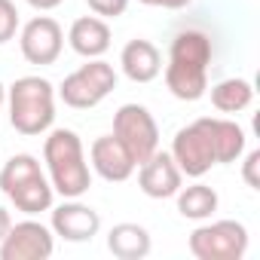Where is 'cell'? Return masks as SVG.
I'll return each mask as SVG.
<instances>
[{"mask_svg":"<svg viewBox=\"0 0 260 260\" xmlns=\"http://www.w3.org/2000/svg\"><path fill=\"white\" fill-rule=\"evenodd\" d=\"M113 135L138 166L159 150V125L144 104H122L113 113Z\"/></svg>","mask_w":260,"mask_h":260,"instance_id":"5b68a950","label":"cell"},{"mask_svg":"<svg viewBox=\"0 0 260 260\" xmlns=\"http://www.w3.org/2000/svg\"><path fill=\"white\" fill-rule=\"evenodd\" d=\"M98 19H119L128 10V0H86Z\"/></svg>","mask_w":260,"mask_h":260,"instance_id":"7402d4cb","label":"cell"},{"mask_svg":"<svg viewBox=\"0 0 260 260\" xmlns=\"http://www.w3.org/2000/svg\"><path fill=\"white\" fill-rule=\"evenodd\" d=\"M172 159L178 162L181 175H187V178H202V175L211 172V166H217L214 162V147H211V138H208L205 116L193 119L190 125H184V128L175 132Z\"/></svg>","mask_w":260,"mask_h":260,"instance_id":"8992f818","label":"cell"},{"mask_svg":"<svg viewBox=\"0 0 260 260\" xmlns=\"http://www.w3.org/2000/svg\"><path fill=\"white\" fill-rule=\"evenodd\" d=\"M242 178L251 190H260V178H257V169H260V150H248L242 153Z\"/></svg>","mask_w":260,"mask_h":260,"instance_id":"603a6c76","label":"cell"},{"mask_svg":"<svg viewBox=\"0 0 260 260\" xmlns=\"http://www.w3.org/2000/svg\"><path fill=\"white\" fill-rule=\"evenodd\" d=\"M211 55H214V46H211V37L205 31H181L169 46V61L196 64L205 71L211 64Z\"/></svg>","mask_w":260,"mask_h":260,"instance_id":"ac0fdd59","label":"cell"},{"mask_svg":"<svg viewBox=\"0 0 260 260\" xmlns=\"http://www.w3.org/2000/svg\"><path fill=\"white\" fill-rule=\"evenodd\" d=\"M166 86L178 101H199L208 92V71L196 68V64H181V61H169L166 71Z\"/></svg>","mask_w":260,"mask_h":260,"instance_id":"e0dca14e","label":"cell"},{"mask_svg":"<svg viewBox=\"0 0 260 260\" xmlns=\"http://www.w3.org/2000/svg\"><path fill=\"white\" fill-rule=\"evenodd\" d=\"M153 248V239L147 233V226L141 223H113L107 233V251L116 260H144Z\"/></svg>","mask_w":260,"mask_h":260,"instance_id":"9a60e30c","label":"cell"},{"mask_svg":"<svg viewBox=\"0 0 260 260\" xmlns=\"http://www.w3.org/2000/svg\"><path fill=\"white\" fill-rule=\"evenodd\" d=\"M184 184V175L178 169V162L172 159V153H150L141 166H138V187L144 196L150 199H172Z\"/></svg>","mask_w":260,"mask_h":260,"instance_id":"8fae6325","label":"cell"},{"mask_svg":"<svg viewBox=\"0 0 260 260\" xmlns=\"http://www.w3.org/2000/svg\"><path fill=\"white\" fill-rule=\"evenodd\" d=\"M49 211H52L49 230L64 242H92L101 230L98 211L80 199H64L61 205H52Z\"/></svg>","mask_w":260,"mask_h":260,"instance_id":"9c48e42d","label":"cell"},{"mask_svg":"<svg viewBox=\"0 0 260 260\" xmlns=\"http://www.w3.org/2000/svg\"><path fill=\"white\" fill-rule=\"evenodd\" d=\"M13 226V217H10V211L4 208V205H0V239H4L7 236V230Z\"/></svg>","mask_w":260,"mask_h":260,"instance_id":"484cf974","label":"cell"},{"mask_svg":"<svg viewBox=\"0 0 260 260\" xmlns=\"http://www.w3.org/2000/svg\"><path fill=\"white\" fill-rule=\"evenodd\" d=\"M187 248L196 260H242L248 251V230L239 220H202L190 233Z\"/></svg>","mask_w":260,"mask_h":260,"instance_id":"277c9868","label":"cell"},{"mask_svg":"<svg viewBox=\"0 0 260 260\" xmlns=\"http://www.w3.org/2000/svg\"><path fill=\"white\" fill-rule=\"evenodd\" d=\"M19 49L28 64H37V68L55 64L64 49V31L52 16H34L19 28Z\"/></svg>","mask_w":260,"mask_h":260,"instance_id":"ba28073f","label":"cell"},{"mask_svg":"<svg viewBox=\"0 0 260 260\" xmlns=\"http://www.w3.org/2000/svg\"><path fill=\"white\" fill-rule=\"evenodd\" d=\"M7 199L16 205V211L34 217V214H43V211H49V208L55 205V190H52L49 178H46L43 172H37V175H31L28 181H22L19 187H13V190L7 193Z\"/></svg>","mask_w":260,"mask_h":260,"instance_id":"2e32d148","label":"cell"},{"mask_svg":"<svg viewBox=\"0 0 260 260\" xmlns=\"http://www.w3.org/2000/svg\"><path fill=\"white\" fill-rule=\"evenodd\" d=\"M28 7H34V10H40V13H49V10H55V7H61L64 0H25Z\"/></svg>","mask_w":260,"mask_h":260,"instance_id":"d4e9b609","label":"cell"},{"mask_svg":"<svg viewBox=\"0 0 260 260\" xmlns=\"http://www.w3.org/2000/svg\"><path fill=\"white\" fill-rule=\"evenodd\" d=\"M205 125H208V138L214 147V162H220V166L239 162L245 153V144H248L245 128L226 116H205Z\"/></svg>","mask_w":260,"mask_h":260,"instance_id":"5bb4252c","label":"cell"},{"mask_svg":"<svg viewBox=\"0 0 260 260\" xmlns=\"http://www.w3.org/2000/svg\"><path fill=\"white\" fill-rule=\"evenodd\" d=\"M110 40H113L110 25L107 19H98V16H80L68 31L71 49L83 58H101L110 49Z\"/></svg>","mask_w":260,"mask_h":260,"instance_id":"4fadbf2b","label":"cell"},{"mask_svg":"<svg viewBox=\"0 0 260 260\" xmlns=\"http://www.w3.org/2000/svg\"><path fill=\"white\" fill-rule=\"evenodd\" d=\"M175 196H178V211H181V217L199 220V223L208 220V217L217 211V205H220L217 190L208 187V184H202V181H196V184H190V187L181 184V190H178Z\"/></svg>","mask_w":260,"mask_h":260,"instance_id":"d6986e66","label":"cell"},{"mask_svg":"<svg viewBox=\"0 0 260 260\" xmlns=\"http://www.w3.org/2000/svg\"><path fill=\"white\" fill-rule=\"evenodd\" d=\"M52 251L55 233L34 217L13 223L7 236L0 239V260H49Z\"/></svg>","mask_w":260,"mask_h":260,"instance_id":"52a82bcc","label":"cell"},{"mask_svg":"<svg viewBox=\"0 0 260 260\" xmlns=\"http://www.w3.org/2000/svg\"><path fill=\"white\" fill-rule=\"evenodd\" d=\"M119 68L132 83H153L162 74V52L150 40H128L119 52Z\"/></svg>","mask_w":260,"mask_h":260,"instance_id":"7c38bea8","label":"cell"},{"mask_svg":"<svg viewBox=\"0 0 260 260\" xmlns=\"http://www.w3.org/2000/svg\"><path fill=\"white\" fill-rule=\"evenodd\" d=\"M43 162L52 190L61 199H80L92 187V172L86 162L83 141L74 128H52L43 141Z\"/></svg>","mask_w":260,"mask_h":260,"instance_id":"6da1fadb","label":"cell"},{"mask_svg":"<svg viewBox=\"0 0 260 260\" xmlns=\"http://www.w3.org/2000/svg\"><path fill=\"white\" fill-rule=\"evenodd\" d=\"M251 101H254V86L245 77H230L211 86V104L220 113H242L251 107Z\"/></svg>","mask_w":260,"mask_h":260,"instance_id":"ffe728a7","label":"cell"},{"mask_svg":"<svg viewBox=\"0 0 260 260\" xmlns=\"http://www.w3.org/2000/svg\"><path fill=\"white\" fill-rule=\"evenodd\" d=\"M89 162H92V172H95L98 178L110 181V184L128 181V178L135 175V169H138V162L132 159V153H128V150L116 141L113 132L92 141V147H89Z\"/></svg>","mask_w":260,"mask_h":260,"instance_id":"30bf717a","label":"cell"},{"mask_svg":"<svg viewBox=\"0 0 260 260\" xmlns=\"http://www.w3.org/2000/svg\"><path fill=\"white\" fill-rule=\"evenodd\" d=\"M7 104H10L13 128L25 138H37L49 132L55 122V86L46 77L37 74L19 77L7 89Z\"/></svg>","mask_w":260,"mask_h":260,"instance_id":"7a4b0ae2","label":"cell"},{"mask_svg":"<svg viewBox=\"0 0 260 260\" xmlns=\"http://www.w3.org/2000/svg\"><path fill=\"white\" fill-rule=\"evenodd\" d=\"M138 4H144V7H159V10H184V7L193 4V0H138Z\"/></svg>","mask_w":260,"mask_h":260,"instance_id":"cb8c5ba5","label":"cell"},{"mask_svg":"<svg viewBox=\"0 0 260 260\" xmlns=\"http://www.w3.org/2000/svg\"><path fill=\"white\" fill-rule=\"evenodd\" d=\"M113 89H116V71H113V64L104 61V58H86L83 68H77L74 74H68L61 80V86L55 89V95L68 107H74V110H92Z\"/></svg>","mask_w":260,"mask_h":260,"instance_id":"3957f363","label":"cell"},{"mask_svg":"<svg viewBox=\"0 0 260 260\" xmlns=\"http://www.w3.org/2000/svg\"><path fill=\"white\" fill-rule=\"evenodd\" d=\"M4 104H7V86L0 83V113H4Z\"/></svg>","mask_w":260,"mask_h":260,"instance_id":"4316f807","label":"cell"},{"mask_svg":"<svg viewBox=\"0 0 260 260\" xmlns=\"http://www.w3.org/2000/svg\"><path fill=\"white\" fill-rule=\"evenodd\" d=\"M19 28H22V22H19L16 4H13V0H0V46L10 43Z\"/></svg>","mask_w":260,"mask_h":260,"instance_id":"44dd1931","label":"cell"}]
</instances>
